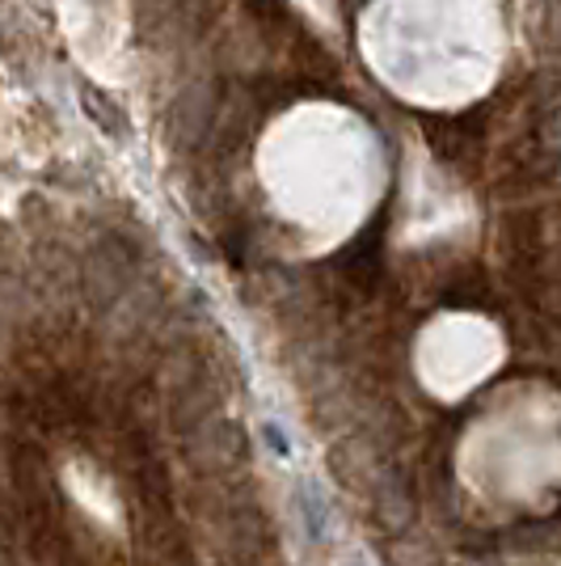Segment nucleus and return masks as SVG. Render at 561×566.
Masks as SVG:
<instances>
[{"label":"nucleus","instance_id":"f257e3e1","mask_svg":"<svg viewBox=\"0 0 561 566\" xmlns=\"http://www.w3.org/2000/svg\"><path fill=\"white\" fill-rule=\"evenodd\" d=\"M502 259H507V275H511L515 292L532 305L549 301V283H553V250H549V224L544 216L532 208L502 216Z\"/></svg>","mask_w":561,"mask_h":566},{"label":"nucleus","instance_id":"f03ea898","mask_svg":"<svg viewBox=\"0 0 561 566\" xmlns=\"http://www.w3.org/2000/svg\"><path fill=\"white\" fill-rule=\"evenodd\" d=\"M215 115H220L215 90L203 85V81H194V85H187L182 94L173 97V106H169V132H173V140L182 144V148H190V144H199L203 136H211Z\"/></svg>","mask_w":561,"mask_h":566},{"label":"nucleus","instance_id":"7ed1b4c3","mask_svg":"<svg viewBox=\"0 0 561 566\" xmlns=\"http://www.w3.org/2000/svg\"><path fill=\"white\" fill-rule=\"evenodd\" d=\"M426 140L431 148L444 157L447 166H477V153H481V118L473 115H444V118H426Z\"/></svg>","mask_w":561,"mask_h":566},{"label":"nucleus","instance_id":"20e7f679","mask_svg":"<svg viewBox=\"0 0 561 566\" xmlns=\"http://www.w3.org/2000/svg\"><path fill=\"white\" fill-rule=\"evenodd\" d=\"M127 283H131V259L118 250L115 241H106L94 259L85 262V292L97 308H106L127 292Z\"/></svg>","mask_w":561,"mask_h":566},{"label":"nucleus","instance_id":"39448f33","mask_svg":"<svg viewBox=\"0 0 561 566\" xmlns=\"http://www.w3.org/2000/svg\"><path fill=\"white\" fill-rule=\"evenodd\" d=\"M334 266H338L342 287H351L354 296H372L375 283H380V233L375 229L359 233V241H351Z\"/></svg>","mask_w":561,"mask_h":566},{"label":"nucleus","instance_id":"423d86ee","mask_svg":"<svg viewBox=\"0 0 561 566\" xmlns=\"http://www.w3.org/2000/svg\"><path fill=\"white\" fill-rule=\"evenodd\" d=\"M85 111H89V118H94L102 132H110V136H123V132H127V115L115 106V97L94 90V85H85Z\"/></svg>","mask_w":561,"mask_h":566},{"label":"nucleus","instance_id":"0eeeda50","mask_svg":"<svg viewBox=\"0 0 561 566\" xmlns=\"http://www.w3.org/2000/svg\"><path fill=\"white\" fill-rule=\"evenodd\" d=\"M245 9H250L266 30H271V25H283L292 18V13H287V0H245Z\"/></svg>","mask_w":561,"mask_h":566},{"label":"nucleus","instance_id":"6e6552de","mask_svg":"<svg viewBox=\"0 0 561 566\" xmlns=\"http://www.w3.org/2000/svg\"><path fill=\"white\" fill-rule=\"evenodd\" d=\"M540 153H561V102L540 123Z\"/></svg>","mask_w":561,"mask_h":566}]
</instances>
